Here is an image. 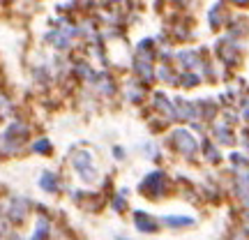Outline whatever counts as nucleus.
Returning <instances> with one entry per match:
<instances>
[{
	"label": "nucleus",
	"mask_w": 249,
	"mask_h": 240,
	"mask_svg": "<svg viewBox=\"0 0 249 240\" xmlns=\"http://www.w3.org/2000/svg\"><path fill=\"white\" fill-rule=\"evenodd\" d=\"M28 127L21 123H12L9 129L2 136H0V150L2 152H17L21 148V143L26 141Z\"/></svg>",
	"instance_id": "f257e3e1"
},
{
	"label": "nucleus",
	"mask_w": 249,
	"mask_h": 240,
	"mask_svg": "<svg viewBox=\"0 0 249 240\" xmlns=\"http://www.w3.org/2000/svg\"><path fill=\"white\" fill-rule=\"evenodd\" d=\"M74 169L81 173V178H86V180H92L95 178V164H92V155L90 152H76L74 155Z\"/></svg>",
	"instance_id": "f03ea898"
},
{
	"label": "nucleus",
	"mask_w": 249,
	"mask_h": 240,
	"mask_svg": "<svg viewBox=\"0 0 249 240\" xmlns=\"http://www.w3.org/2000/svg\"><path fill=\"white\" fill-rule=\"evenodd\" d=\"M134 222H136V226H139L141 231H145V233L157 231V222H155V220H150V217H148L145 213H136Z\"/></svg>",
	"instance_id": "7ed1b4c3"
},
{
	"label": "nucleus",
	"mask_w": 249,
	"mask_h": 240,
	"mask_svg": "<svg viewBox=\"0 0 249 240\" xmlns=\"http://www.w3.org/2000/svg\"><path fill=\"white\" fill-rule=\"evenodd\" d=\"M42 187H44L46 192H55V189H58V180H55L53 173H44V178H42Z\"/></svg>",
	"instance_id": "20e7f679"
},
{
	"label": "nucleus",
	"mask_w": 249,
	"mask_h": 240,
	"mask_svg": "<svg viewBox=\"0 0 249 240\" xmlns=\"http://www.w3.org/2000/svg\"><path fill=\"white\" fill-rule=\"evenodd\" d=\"M164 222L173 224V226H189V224H194V220H189V217H164Z\"/></svg>",
	"instance_id": "39448f33"
},
{
	"label": "nucleus",
	"mask_w": 249,
	"mask_h": 240,
	"mask_svg": "<svg viewBox=\"0 0 249 240\" xmlns=\"http://www.w3.org/2000/svg\"><path fill=\"white\" fill-rule=\"evenodd\" d=\"M33 150H35V152H49V150H51V143H49V141H37L35 146H33Z\"/></svg>",
	"instance_id": "423d86ee"
}]
</instances>
